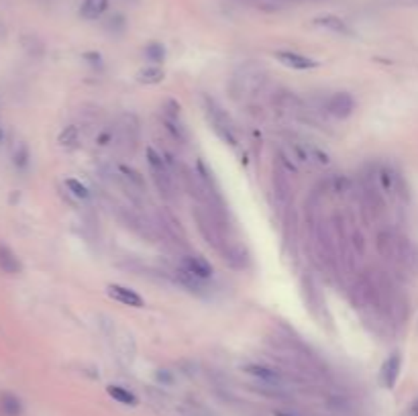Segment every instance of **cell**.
I'll use <instances>...</instances> for the list:
<instances>
[{
	"mask_svg": "<svg viewBox=\"0 0 418 416\" xmlns=\"http://www.w3.org/2000/svg\"><path fill=\"white\" fill-rule=\"evenodd\" d=\"M376 247L383 259L396 265L402 271H418V249L404 235L392 228H383L376 237Z\"/></svg>",
	"mask_w": 418,
	"mask_h": 416,
	"instance_id": "6da1fadb",
	"label": "cell"
},
{
	"mask_svg": "<svg viewBox=\"0 0 418 416\" xmlns=\"http://www.w3.org/2000/svg\"><path fill=\"white\" fill-rule=\"evenodd\" d=\"M266 84V70L257 63H245L233 78V92L235 96H255Z\"/></svg>",
	"mask_w": 418,
	"mask_h": 416,
	"instance_id": "7a4b0ae2",
	"label": "cell"
},
{
	"mask_svg": "<svg viewBox=\"0 0 418 416\" xmlns=\"http://www.w3.org/2000/svg\"><path fill=\"white\" fill-rule=\"evenodd\" d=\"M147 164H149V171H152L153 180L157 184V190L166 196V198H171V171H170V164L155 152L153 147H147Z\"/></svg>",
	"mask_w": 418,
	"mask_h": 416,
	"instance_id": "3957f363",
	"label": "cell"
},
{
	"mask_svg": "<svg viewBox=\"0 0 418 416\" xmlns=\"http://www.w3.org/2000/svg\"><path fill=\"white\" fill-rule=\"evenodd\" d=\"M161 123H164L166 131L170 133L178 143H188V129L180 118V104L176 100L166 102V109L161 113Z\"/></svg>",
	"mask_w": 418,
	"mask_h": 416,
	"instance_id": "277c9868",
	"label": "cell"
},
{
	"mask_svg": "<svg viewBox=\"0 0 418 416\" xmlns=\"http://www.w3.org/2000/svg\"><path fill=\"white\" fill-rule=\"evenodd\" d=\"M207 116H209V123L212 125L214 133H216L225 143H228V145H237V137H235V133H233V127H230L228 118L212 100L207 104Z\"/></svg>",
	"mask_w": 418,
	"mask_h": 416,
	"instance_id": "5b68a950",
	"label": "cell"
},
{
	"mask_svg": "<svg viewBox=\"0 0 418 416\" xmlns=\"http://www.w3.org/2000/svg\"><path fill=\"white\" fill-rule=\"evenodd\" d=\"M376 178H378V188L381 194H386L390 198L398 196L400 190H402V178L392 166H380V170L376 171Z\"/></svg>",
	"mask_w": 418,
	"mask_h": 416,
	"instance_id": "8992f818",
	"label": "cell"
},
{
	"mask_svg": "<svg viewBox=\"0 0 418 416\" xmlns=\"http://www.w3.org/2000/svg\"><path fill=\"white\" fill-rule=\"evenodd\" d=\"M355 111V100L349 92H335L326 100V113L335 118H347Z\"/></svg>",
	"mask_w": 418,
	"mask_h": 416,
	"instance_id": "52a82bcc",
	"label": "cell"
},
{
	"mask_svg": "<svg viewBox=\"0 0 418 416\" xmlns=\"http://www.w3.org/2000/svg\"><path fill=\"white\" fill-rule=\"evenodd\" d=\"M182 269L192 274V276H196V278H200V280H210L212 278V265L200 255H186L182 259Z\"/></svg>",
	"mask_w": 418,
	"mask_h": 416,
	"instance_id": "ba28073f",
	"label": "cell"
},
{
	"mask_svg": "<svg viewBox=\"0 0 418 416\" xmlns=\"http://www.w3.org/2000/svg\"><path fill=\"white\" fill-rule=\"evenodd\" d=\"M276 59L292 70H312L319 66V61L302 56V54H296V51H276Z\"/></svg>",
	"mask_w": 418,
	"mask_h": 416,
	"instance_id": "9c48e42d",
	"label": "cell"
},
{
	"mask_svg": "<svg viewBox=\"0 0 418 416\" xmlns=\"http://www.w3.org/2000/svg\"><path fill=\"white\" fill-rule=\"evenodd\" d=\"M109 296L116 300V302L125 304V306H133V308H143L145 302H143V298L131 290V288H125V286H118V284H111L109 286Z\"/></svg>",
	"mask_w": 418,
	"mask_h": 416,
	"instance_id": "30bf717a",
	"label": "cell"
},
{
	"mask_svg": "<svg viewBox=\"0 0 418 416\" xmlns=\"http://www.w3.org/2000/svg\"><path fill=\"white\" fill-rule=\"evenodd\" d=\"M245 372H247L249 376H253L255 379H259V381L267 384V386H282V384H284L282 374H280V372H276V369H271V367H267V365L249 363V365H245Z\"/></svg>",
	"mask_w": 418,
	"mask_h": 416,
	"instance_id": "8fae6325",
	"label": "cell"
},
{
	"mask_svg": "<svg viewBox=\"0 0 418 416\" xmlns=\"http://www.w3.org/2000/svg\"><path fill=\"white\" fill-rule=\"evenodd\" d=\"M400 367H402V357H400L398 351H394L388 360L383 361V365H381V384H383L386 388L392 390V388L396 386L400 376Z\"/></svg>",
	"mask_w": 418,
	"mask_h": 416,
	"instance_id": "7c38bea8",
	"label": "cell"
},
{
	"mask_svg": "<svg viewBox=\"0 0 418 416\" xmlns=\"http://www.w3.org/2000/svg\"><path fill=\"white\" fill-rule=\"evenodd\" d=\"M176 280L182 286H186V288H188L190 292H194V294H204V292H207V280H200V278L192 276L188 271H184L182 267L176 271Z\"/></svg>",
	"mask_w": 418,
	"mask_h": 416,
	"instance_id": "4fadbf2b",
	"label": "cell"
},
{
	"mask_svg": "<svg viewBox=\"0 0 418 416\" xmlns=\"http://www.w3.org/2000/svg\"><path fill=\"white\" fill-rule=\"evenodd\" d=\"M109 8V0H84L82 4V17L88 20H96L100 19Z\"/></svg>",
	"mask_w": 418,
	"mask_h": 416,
	"instance_id": "5bb4252c",
	"label": "cell"
},
{
	"mask_svg": "<svg viewBox=\"0 0 418 416\" xmlns=\"http://www.w3.org/2000/svg\"><path fill=\"white\" fill-rule=\"evenodd\" d=\"M221 251H223V255H225V259H227L228 264H233L235 267H243V265L247 264V251L241 245H227L225 243V247Z\"/></svg>",
	"mask_w": 418,
	"mask_h": 416,
	"instance_id": "9a60e30c",
	"label": "cell"
},
{
	"mask_svg": "<svg viewBox=\"0 0 418 416\" xmlns=\"http://www.w3.org/2000/svg\"><path fill=\"white\" fill-rule=\"evenodd\" d=\"M164 78H166V74H164V70H161L159 66H147V68H143V70L137 72V82L147 84V86L159 84Z\"/></svg>",
	"mask_w": 418,
	"mask_h": 416,
	"instance_id": "2e32d148",
	"label": "cell"
},
{
	"mask_svg": "<svg viewBox=\"0 0 418 416\" xmlns=\"http://www.w3.org/2000/svg\"><path fill=\"white\" fill-rule=\"evenodd\" d=\"M0 267L6 274H19L20 271V262L17 259V255L4 245H0Z\"/></svg>",
	"mask_w": 418,
	"mask_h": 416,
	"instance_id": "e0dca14e",
	"label": "cell"
},
{
	"mask_svg": "<svg viewBox=\"0 0 418 416\" xmlns=\"http://www.w3.org/2000/svg\"><path fill=\"white\" fill-rule=\"evenodd\" d=\"M319 27H324L333 33H339V35H351V29L347 27V23L341 20L339 17H321V19L314 20Z\"/></svg>",
	"mask_w": 418,
	"mask_h": 416,
	"instance_id": "ac0fdd59",
	"label": "cell"
},
{
	"mask_svg": "<svg viewBox=\"0 0 418 416\" xmlns=\"http://www.w3.org/2000/svg\"><path fill=\"white\" fill-rule=\"evenodd\" d=\"M118 171H121V176H123V180L129 184V188L139 190V192H143L145 190V180H143V176L139 173L133 168H129V166H118Z\"/></svg>",
	"mask_w": 418,
	"mask_h": 416,
	"instance_id": "d6986e66",
	"label": "cell"
},
{
	"mask_svg": "<svg viewBox=\"0 0 418 416\" xmlns=\"http://www.w3.org/2000/svg\"><path fill=\"white\" fill-rule=\"evenodd\" d=\"M106 392H109L116 402H121V404H127V406H135V404H137V396H135L133 392H129L127 388H123V386H109Z\"/></svg>",
	"mask_w": 418,
	"mask_h": 416,
	"instance_id": "ffe728a7",
	"label": "cell"
},
{
	"mask_svg": "<svg viewBox=\"0 0 418 416\" xmlns=\"http://www.w3.org/2000/svg\"><path fill=\"white\" fill-rule=\"evenodd\" d=\"M0 408L6 416H19L20 410H23L19 398L13 396V394H2L0 396Z\"/></svg>",
	"mask_w": 418,
	"mask_h": 416,
	"instance_id": "44dd1931",
	"label": "cell"
},
{
	"mask_svg": "<svg viewBox=\"0 0 418 416\" xmlns=\"http://www.w3.org/2000/svg\"><path fill=\"white\" fill-rule=\"evenodd\" d=\"M145 57L149 61H153V66H157V63H161L166 59V47L161 43H149L145 47Z\"/></svg>",
	"mask_w": 418,
	"mask_h": 416,
	"instance_id": "7402d4cb",
	"label": "cell"
},
{
	"mask_svg": "<svg viewBox=\"0 0 418 416\" xmlns=\"http://www.w3.org/2000/svg\"><path fill=\"white\" fill-rule=\"evenodd\" d=\"M78 137H80V133H78V127L70 125V127H66L63 131L59 133L57 141H59V145H63V147H72V145H76V143H78Z\"/></svg>",
	"mask_w": 418,
	"mask_h": 416,
	"instance_id": "603a6c76",
	"label": "cell"
},
{
	"mask_svg": "<svg viewBox=\"0 0 418 416\" xmlns=\"http://www.w3.org/2000/svg\"><path fill=\"white\" fill-rule=\"evenodd\" d=\"M66 186H68V190H70L76 198H80V200H88V198H90V190L86 188L80 180H76V178H68V180H66Z\"/></svg>",
	"mask_w": 418,
	"mask_h": 416,
	"instance_id": "cb8c5ba5",
	"label": "cell"
},
{
	"mask_svg": "<svg viewBox=\"0 0 418 416\" xmlns=\"http://www.w3.org/2000/svg\"><path fill=\"white\" fill-rule=\"evenodd\" d=\"M331 188H333L335 194H343V192L349 190V180H347L345 176H337V178L331 180Z\"/></svg>",
	"mask_w": 418,
	"mask_h": 416,
	"instance_id": "d4e9b609",
	"label": "cell"
},
{
	"mask_svg": "<svg viewBox=\"0 0 418 416\" xmlns=\"http://www.w3.org/2000/svg\"><path fill=\"white\" fill-rule=\"evenodd\" d=\"M157 379H159V381H166V384H171L170 374H168L166 369H159V372H157Z\"/></svg>",
	"mask_w": 418,
	"mask_h": 416,
	"instance_id": "484cf974",
	"label": "cell"
},
{
	"mask_svg": "<svg viewBox=\"0 0 418 416\" xmlns=\"http://www.w3.org/2000/svg\"><path fill=\"white\" fill-rule=\"evenodd\" d=\"M273 416H296V415H292V412H285V410H276V412H273Z\"/></svg>",
	"mask_w": 418,
	"mask_h": 416,
	"instance_id": "4316f807",
	"label": "cell"
},
{
	"mask_svg": "<svg viewBox=\"0 0 418 416\" xmlns=\"http://www.w3.org/2000/svg\"><path fill=\"white\" fill-rule=\"evenodd\" d=\"M412 415L418 416V402H417V404H414V406H412Z\"/></svg>",
	"mask_w": 418,
	"mask_h": 416,
	"instance_id": "83f0119b",
	"label": "cell"
},
{
	"mask_svg": "<svg viewBox=\"0 0 418 416\" xmlns=\"http://www.w3.org/2000/svg\"><path fill=\"white\" fill-rule=\"evenodd\" d=\"M0 141H2V129H0Z\"/></svg>",
	"mask_w": 418,
	"mask_h": 416,
	"instance_id": "f1b7e54d",
	"label": "cell"
}]
</instances>
